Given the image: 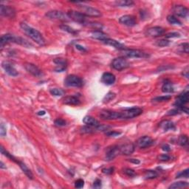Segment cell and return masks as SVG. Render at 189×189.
<instances>
[{
	"label": "cell",
	"instance_id": "6da1fadb",
	"mask_svg": "<svg viewBox=\"0 0 189 189\" xmlns=\"http://www.w3.org/2000/svg\"><path fill=\"white\" fill-rule=\"evenodd\" d=\"M20 28L21 30L24 32L25 35H27L28 37L32 39L34 42L38 44L39 46H44L46 44V41L44 39V36L41 34L38 30H36V29L33 28L32 27L29 26L26 24V23H21Z\"/></svg>",
	"mask_w": 189,
	"mask_h": 189
},
{
	"label": "cell",
	"instance_id": "7a4b0ae2",
	"mask_svg": "<svg viewBox=\"0 0 189 189\" xmlns=\"http://www.w3.org/2000/svg\"><path fill=\"white\" fill-rule=\"evenodd\" d=\"M67 15L68 16H69L70 19H71V20L75 21V22L79 23V24L84 25V26L89 27L91 21H89L88 19H87L88 17H87L85 15H83L82 13L72 10V11H70L69 12L67 13Z\"/></svg>",
	"mask_w": 189,
	"mask_h": 189
},
{
	"label": "cell",
	"instance_id": "3957f363",
	"mask_svg": "<svg viewBox=\"0 0 189 189\" xmlns=\"http://www.w3.org/2000/svg\"><path fill=\"white\" fill-rule=\"evenodd\" d=\"M143 113V110L139 107H132V108L125 109L120 112L121 120H128L136 118Z\"/></svg>",
	"mask_w": 189,
	"mask_h": 189
},
{
	"label": "cell",
	"instance_id": "277c9868",
	"mask_svg": "<svg viewBox=\"0 0 189 189\" xmlns=\"http://www.w3.org/2000/svg\"><path fill=\"white\" fill-rule=\"evenodd\" d=\"M84 83L81 78L75 75H67L65 80H64V85L67 87H82Z\"/></svg>",
	"mask_w": 189,
	"mask_h": 189
},
{
	"label": "cell",
	"instance_id": "5b68a950",
	"mask_svg": "<svg viewBox=\"0 0 189 189\" xmlns=\"http://www.w3.org/2000/svg\"><path fill=\"white\" fill-rule=\"evenodd\" d=\"M123 56L128 58H148L149 55L147 52H145L140 50L134 49H124L120 50Z\"/></svg>",
	"mask_w": 189,
	"mask_h": 189
},
{
	"label": "cell",
	"instance_id": "8992f818",
	"mask_svg": "<svg viewBox=\"0 0 189 189\" xmlns=\"http://www.w3.org/2000/svg\"><path fill=\"white\" fill-rule=\"evenodd\" d=\"M46 17L50 19H53V20H59L62 21H68L70 20L69 16L67 13H65L60 11H50L47 13H46Z\"/></svg>",
	"mask_w": 189,
	"mask_h": 189
},
{
	"label": "cell",
	"instance_id": "52a82bcc",
	"mask_svg": "<svg viewBox=\"0 0 189 189\" xmlns=\"http://www.w3.org/2000/svg\"><path fill=\"white\" fill-rule=\"evenodd\" d=\"M111 66L114 70H118V71H121L123 70L128 68L130 66V64L125 58L118 57L112 60Z\"/></svg>",
	"mask_w": 189,
	"mask_h": 189
},
{
	"label": "cell",
	"instance_id": "ba28073f",
	"mask_svg": "<svg viewBox=\"0 0 189 189\" xmlns=\"http://www.w3.org/2000/svg\"><path fill=\"white\" fill-rule=\"evenodd\" d=\"M79 8L81 9V13L85 15L87 17H100L102 16V13L99 10L95 7L88 6V5H79Z\"/></svg>",
	"mask_w": 189,
	"mask_h": 189
},
{
	"label": "cell",
	"instance_id": "9c48e42d",
	"mask_svg": "<svg viewBox=\"0 0 189 189\" xmlns=\"http://www.w3.org/2000/svg\"><path fill=\"white\" fill-rule=\"evenodd\" d=\"M101 118L106 120H121L120 112L112 110H103L99 115Z\"/></svg>",
	"mask_w": 189,
	"mask_h": 189
},
{
	"label": "cell",
	"instance_id": "30bf717a",
	"mask_svg": "<svg viewBox=\"0 0 189 189\" xmlns=\"http://www.w3.org/2000/svg\"><path fill=\"white\" fill-rule=\"evenodd\" d=\"M189 92L188 90V88H186V90L183 92L182 93H181L180 95H179V96L177 97L176 99V101L174 103V106L178 108L180 110L181 108H182L183 106L186 105L189 101Z\"/></svg>",
	"mask_w": 189,
	"mask_h": 189
},
{
	"label": "cell",
	"instance_id": "8fae6325",
	"mask_svg": "<svg viewBox=\"0 0 189 189\" xmlns=\"http://www.w3.org/2000/svg\"><path fill=\"white\" fill-rule=\"evenodd\" d=\"M120 154V147L118 146H112L106 149V153H105V159L107 161L113 160Z\"/></svg>",
	"mask_w": 189,
	"mask_h": 189
},
{
	"label": "cell",
	"instance_id": "7c38bea8",
	"mask_svg": "<svg viewBox=\"0 0 189 189\" xmlns=\"http://www.w3.org/2000/svg\"><path fill=\"white\" fill-rule=\"evenodd\" d=\"M155 141L152 138L149 136H143V137H140L137 141H136V146L140 149H146L153 145Z\"/></svg>",
	"mask_w": 189,
	"mask_h": 189
},
{
	"label": "cell",
	"instance_id": "4fadbf2b",
	"mask_svg": "<svg viewBox=\"0 0 189 189\" xmlns=\"http://www.w3.org/2000/svg\"><path fill=\"white\" fill-rule=\"evenodd\" d=\"M165 33V30L164 28H161V27H152L147 29L146 31L145 34L147 36L152 37V38H157V37L162 36Z\"/></svg>",
	"mask_w": 189,
	"mask_h": 189
},
{
	"label": "cell",
	"instance_id": "5bb4252c",
	"mask_svg": "<svg viewBox=\"0 0 189 189\" xmlns=\"http://www.w3.org/2000/svg\"><path fill=\"white\" fill-rule=\"evenodd\" d=\"M0 14L4 17L13 19L16 16V10L13 7L7 5H0Z\"/></svg>",
	"mask_w": 189,
	"mask_h": 189
},
{
	"label": "cell",
	"instance_id": "9a60e30c",
	"mask_svg": "<svg viewBox=\"0 0 189 189\" xmlns=\"http://www.w3.org/2000/svg\"><path fill=\"white\" fill-rule=\"evenodd\" d=\"M2 67L5 70V73H6L7 75H11V76L16 77L19 75L18 71L16 70V68L14 67V66L13 65V64H11L10 61H2Z\"/></svg>",
	"mask_w": 189,
	"mask_h": 189
},
{
	"label": "cell",
	"instance_id": "2e32d148",
	"mask_svg": "<svg viewBox=\"0 0 189 189\" xmlns=\"http://www.w3.org/2000/svg\"><path fill=\"white\" fill-rule=\"evenodd\" d=\"M119 22L127 27H134L137 25L136 18L132 15L123 16L119 19Z\"/></svg>",
	"mask_w": 189,
	"mask_h": 189
},
{
	"label": "cell",
	"instance_id": "e0dca14e",
	"mask_svg": "<svg viewBox=\"0 0 189 189\" xmlns=\"http://www.w3.org/2000/svg\"><path fill=\"white\" fill-rule=\"evenodd\" d=\"M25 68L29 73L35 77H42L43 75L42 71L37 66L34 64L27 63L25 64Z\"/></svg>",
	"mask_w": 189,
	"mask_h": 189
},
{
	"label": "cell",
	"instance_id": "ac0fdd59",
	"mask_svg": "<svg viewBox=\"0 0 189 189\" xmlns=\"http://www.w3.org/2000/svg\"><path fill=\"white\" fill-rule=\"evenodd\" d=\"M173 12L177 16L185 19L188 15V7H185L184 5H174L173 7Z\"/></svg>",
	"mask_w": 189,
	"mask_h": 189
},
{
	"label": "cell",
	"instance_id": "d6986e66",
	"mask_svg": "<svg viewBox=\"0 0 189 189\" xmlns=\"http://www.w3.org/2000/svg\"><path fill=\"white\" fill-rule=\"evenodd\" d=\"M120 147V152L121 155H131L132 154L134 153V150H135V146L132 143H128L123 144Z\"/></svg>",
	"mask_w": 189,
	"mask_h": 189
},
{
	"label": "cell",
	"instance_id": "ffe728a7",
	"mask_svg": "<svg viewBox=\"0 0 189 189\" xmlns=\"http://www.w3.org/2000/svg\"><path fill=\"white\" fill-rule=\"evenodd\" d=\"M116 81V78L114 74L111 73H104L101 76V82L105 85H112Z\"/></svg>",
	"mask_w": 189,
	"mask_h": 189
},
{
	"label": "cell",
	"instance_id": "44dd1931",
	"mask_svg": "<svg viewBox=\"0 0 189 189\" xmlns=\"http://www.w3.org/2000/svg\"><path fill=\"white\" fill-rule=\"evenodd\" d=\"M54 63L56 64V67L55 69L56 72H63L67 69V60L62 58H55L53 61Z\"/></svg>",
	"mask_w": 189,
	"mask_h": 189
},
{
	"label": "cell",
	"instance_id": "7402d4cb",
	"mask_svg": "<svg viewBox=\"0 0 189 189\" xmlns=\"http://www.w3.org/2000/svg\"><path fill=\"white\" fill-rule=\"evenodd\" d=\"M16 38V36L10 34L2 35L1 37V39H0V47H1V49H2L4 46L9 44V43H15Z\"/></svg>",
	"mask_w": 189,
	"mask_h": 189
},
{
	"label": "cell",
	"instance_id": "603a6c76",
	"mask_svg": "<svg viewBox=\"0 0 189 189\" xmlns=\"http://www.w3.org/2000/svg\"><path fill=\"white\" fill-rule=\"evenodd\" d=\"M63 104L70 106H79L81 104V101L76 96H67L64 97L62 100Z\"/></svg>",
	"mask_w": 189,
	"mask_h": 189
},
{
	"label": "cell",
	"instance_id": "cb8c5ba5",
	"mask_svg": "<svg viewBox=\"0 0 189 189\" xmlns=\"http://www.w3.org/2000/svg\"><path fill=\"white\" fill-rule=\"evenodd\" d=\"M102 43L106 44V45L112 46V47H113L116 48V49H118L119 50H122L125 49V46H124V44H121V43L119 42H118V41H116L115 39H112V38H106V39L103 41Z\"/></svg>",
	"mask_w": 189,
	"mask_h": 189
},
{
	"label": "cell",
	"instance_id": "d4e9b609",
	"mask_svg": "<svg viewBox=\"0 0 189 189\" xmlns=\"http://www.w3.org/2000/svg\"><path fill=\"white\" fill-rule=\"evenodd\" d=\"M83 123L85 125L95 128H98V126L101 125L100 122H99L98 120H96L95 118L89 115L85 116L84 118H83ZM97 131H98V129H97Z\"/></svg>",
	"mask_w": 189,
	"mask_h": 189
},
{
	"label": "cell",
	"instance_id": "484cf974",
	"mask_svg": "<svg viewBox=\"0 0 189 189\" xmlns=\"http://www.w3.org/2000/svg\"><path fill=\"white\" fill-rule=\"evenodd\" d=\"M162 129L164 132H168L169 130H175L176 129V126L171 120H163L159 125Z\"/></svg>",
	"mask_w": 189,
	"mask_h": 189
},
{
	"label": "cell",
	"instance_id": "4316f807",
	"mask_svg": "<svg viewBox=\"0 0 189 189\" xmlns=\"http://www.w3.org/2000/svg\"><path fill=\"white\" fill-rule=\"evenodd\" d=\"M91 37L92 38H95V39L101 41V42L103 41H104L106 38H108V35L105 34V33L103 32V31L96 30H92L91 32Z\"/></svg>",
	"mask_w": 189,
	"mask_h": 189
},
{
	"label": "cell",
	"instance_id": "83f0119b",
	"mask_svg": "<svg viewBox=\"0 0 189 189\" xmlns=\"http://www.w3.org/2000/svg\"><path fill=\"white\" fill-rule=\"evenodd\" d=\"M16 163L19 165V166L20 167V169L22 170L23 172L25 173V175H26V176L28 177L29 179H30V180H33V179H34V174H33L32 171H31L30 169L28 168V166H27V165H25L23 162H21L20 160H17Z\"/></svg>",
	"mask_w": 189,
	"mask_h": 189
},
{
	"label": "cell",
	"instance_id": "f1b7e54d",
	"mask_svg": "<svg viewBox=\"0 0 189 189\" xmlns=\"http://www.w3.org/2000/svg\"><path fill=\"white\" fill-rule=\"evenodd\" d=\"M134 2L132 0H120V1H116L115 5L117 7H132L134 5Z\"/></svg>",
	"mask_w": 189,
	"mask_h": 189
},
{
	"label": "cell",
	"instance_id": "f546056e",
	"mask_svg": "<svg viewBox=\"0 0 189 189\" xmlns=\"http://www.w3.org/2000/svg\"><path fill=\"white\" fill-rule=\"evenodd\" d=\"M174 91L172 83L170 81H165L162 86V92L164 93H171Z\"/></svg>",
	"mask_w": 189,
	"mask_h": 189
},
{
	"label": "cell",
	"instance_id": "4dcf8cb0",
	"mask_svg": "<svg viewBox=\"0 0 189 189\" xmlns=\"http://www.w3.org/2000/svg\"><path fill=\"white\" fill-rule=\"evenodd\" d=\"M188 186V182H183V181H179V182H176L172 183L170 186L169 187V189H177V188H186Z\"/></svg>",
	"mask_w": 189,
	"mask_h": 189
},
{
	"label": "cell",
	"instance_id": "1f68e13d",
	"mask_svg": "<svg viewBox=\"0 0 189 189\" xmlns=\"http://www.w3.org/2000/svg\"><path fill=\"white\" fill-rule=\"evenodd\" d=\"M158 177V173L154 170H147L144 173V177L146 180H153Z\"/></svg>",
	"mask_w": 189,
	"mask_h": 189
},
{
	"label": "cell",
	"instance_id": "d6a6232c",
	"mask_svg": "<svg viewBox=\"0 0 189 189\" xmlns=\"http://www.w3.org/2000/svg\"><path fill=\"white\" fill-rule=\"evenodd\" d=\"M167 21H168L171 25H182V22H181L176 16H174L173 15H169L168 16H167Z\"/></svg>",
	"mask_w": 189,
	"mask_h": 189
},
{
	"label": "cell",
	"instance_id": "836d02e7",
	"mask_svg": "<svg viewBox=\"0 0 189 189\" xmlns=\"http://www.w3.org/2000/svg\"><path fill=\"white\" fill-rule=\"evenodd\" d=\"M50 94L53 96H61V95H64L65 92L62 89H58V88H52L50 89Z\"/></svg>",
	"mask_w": 189,
	"mask_h": 189
},
{
	"label": "cell",
	"instance_id": "e575fe53",
	"mask_svg": "<svg viewBox=\"0 0 189 189\" xmlns=\"http://www.w3.org/2000/svg\"><path fill=\"white\" fill-rule=\"evenodd\" d=\"M178 144L181 146H186L188 143V138L186 135H180L178 138Z\"/></svg>",
	"mask_w": 189,
	"mask_h": 189
},
{
	"label": "cell",
	"instance_id": "d590c367",
	"mask_svg": "<svg viewBox=\"0 0 189 189\" xmlns=\"http://www.w3.org/2000/svg\"><path fill=\"white\" fill-rule=\"evenodd\" d=\"M60 28L62 30L64 31H66V32L69 33V34H71L73 35H75L78 34V31L75 30V29L72 28L71 27L68 26V25H62L60 26Z\"/></svg>",
	"mask_w": 189,
	"mask_h": 189
},
{
	"label": "cell",
	"instance_id": "8d00e7d4",
	"mask_svg": "<svg viewBox=\"0 0 189 189\" xmlns=\"http://www.w3.org/2000/svg\"><path fill=\"white\" fill-rule=\"evenodd\" d=\"M115 96H116L115 93L112 92H110L107 93V94L104 96V99H103V102H104V104L110 102L111 101H112L113 99L115 98Z\"/></svg>",
	"mask_w": 189,
	"mask_h": 189
},
{
	"label": "cell",
	"instance_id": "74e56055",
	"mask_svg": "<svg viewBox=\"0 0 189 189\" xmlns=\"http://www.w3.org/2000/svg\"><path fill=\"white\" fill-rule=\"evenodd\" d=\"M155 44L160 47H167L170 44V41L166 39V38H163V39H160L157 41Z\"/></svg>",
	"mask_w": 189,
	"mask_h": 189
},
{
	"label": "cell",
	"instance_id": "f35d334b",
	"mask_svg": "<svg viewBox=\"0 0 189 189\" xmlns=\"http://www.w3.org/2000/svg\"><path fill=\"white\" fill-rule=\"evenodd\" d=\"M171 99V95H163V96L156 97L152 101H155V102H165V101H168Z\"/></svg>",
	"mask_w": 189,
	"mask_h": 189
},
{
	"label": "cell",
	"instance_id": "ab89813d",
	"mask_svg": "<svg viewBox=\"0 0 189 189\" xmlns=\"http://www.w3.org/2000/svg\"><path fill=\"white\" fill-rule=\"evenodd\" d=\"M189 176V169H185V170H183L182 171H180L179 173H177L176 175V177L175 178L176 179H179V178H188Z\"/></svg>",
	"mask_w": 189,
	"mask_h": 189
},
{
	"label": "cell",
	"instance_id": "60d3db41",
	"mask_svg": "<svg viewBox=\"0 0 189 189\" xmlns=\"http://www.w3.org/2000/svg\"><path fill=\"white\" fill-rule=\"evenodd\" d=\"M179 51L181 52H184V53L188 54L189 52V44L188 43H183L181 44L178 47Z\"/></svg>",
	"mask_w": 189,
	"mask_h": 189
},
{
	"label": "cell",
	"instance_id": "b9f144b4",
	"mask_svg": "<svg viewBox=\"0 0 189 189\" xmlns=\"http://www.w3.org/2000/svg\"><path fill=\"white\" fill-rule=\"evenodd\" d=\"M124 173L126 175V176H128L129 177H134L136 175H137V174H136V172L134 171V170H133V169H129V168L124 169Z\"/></svg>",
	"mask_w": 189,
	"mask_h": 189
},
{
	"label": "cell",
	"instance_id": "7bdbcfd3",
	"mask_svg": "<svg viewBox=\"0 0 189 189\" xmlns=\"http://www.w3.org/2000/svg\"><path fill=\"white\" fill-rule=\"evenodd\" d=\"M67 122L65 120L62 119V118H58L55 120V125L58 127H62V126H66Z\"/></svg>",
	"mask_w": 189,
	"mask_h": 189
},
{
	"label": "cell",
	"instance_id": "ee69618b",
	"mask_svg": "<svg viewBox=\"0 0 189 189\" xmlns=\"http://www.w3.org/2000/svg\"><path fill=\"white\" fill-rule=\"evenodd\" d=\"M181 36L180 34L177 32H172V33H169V34H167L165 35V38H180Z\"/></svg>",
	"mask_w": 189,
	"mask_h": 189
},
{
	"label": "cell",
	"instance_id": "f6af8a7d",
	"mask_svg": "<svg viewBox=\"0 0 189 189\" xmlns=\"http://www.w3.org/2000/svg\"><path fill=\"white\" fill-rule=\"evenodd\" d=\"M158 160L162 162H166L170 160L171 157L169 155H167V154H163V155L158 156Z\"/></svg>",
	"mask_w": 189,
	"mask_h": 189
},
{
	"label": "cell",
	"instance_id": "bcb514c9",
	"mask_svg": "<svg viewBox=\"0 0 189 189\" xmlns=\"http://www.w3.org/2000/svg\"><path fill=\"white\" fill-rule=\"evenodd\" d=\"M121 134V132L116 131H107L106 132V135L108 137H118Z\"/></svg>",
	"mask_w": 189,
	"mask_h": 189
},
{
	"label": "cell",
	"instance_id": "7dc6e473",
	"mask_svg": "<svg viewBox=\"0 0 189 189\" xmlns=\"http://www.w3.org/2000/svg\"><path fill=\"white\" fill-rule=\"evenodd\" d=\"M84 186V181L82 179L77 180L75 182V188H82Z\"/></svg>",
	"mask_w": 189,
	"mask_h": 189
},
{
	"label": "cell",
	"instance_id": "c3c4849f",
	"mask_svg": "<svg viewBox=\"0 0 189 189\" xmlns=\"http://www.w3.org/2000/svg\"><path fill=\"white\" fill-rule=\"evenodd\" d=\"M7 134V131H6V127L4 126L3 124H1V126H0V135L2 137H5Z\"/></svg>",
	"mask_w": 189,
	"mask_h": 189
},
{
	"label": "cell",
	"instance_id": "681fc988",
	"mask_svg": "<svg viewBox=\"0 0 189 189\" xmlns=\"http://www.w3.org/2000/svg\"><path fill=\"white\" fill-rule=\"evenodd\" d=\"M180 112H181V111L179 110L178 108H176V109H174V110H171L169 111V112H168V113H167V115H178L180 114Z\"/></svg>",
	"mask_w": 189,
	"mask_h": 189
},
{
	"label": "cell",
	"instance_id": "f907efd6",
	"mask_svg": "<svg viewBox=\"0 0 189 189\" xmlns=\"http://www.w3.org/2000/svg\"><path fill=\"white\" fill-rule=\"evenodd\" d=\"M102 186V182L99 179H96L93 182V188H101Z\"/></svg>",
	"mask_w": 189,
	"mask_h": 189
},
{
	"label": "cell",
	"instance_id": "816d5d0a",
	"mask_svg": "<svg viewBox=\"0 0 189 189\" xmlns=\"http://www.w3.org/2000/svg\"><path fill=\"white\" fill-rule=\"evenodd\" d=\"M103 173L107 175H110L112 174L113 172H114V168H112V167H111V168H106V169H104L102 170Z\"/></svg>",
	"mask_w": 189,
	"mask_h": 189
},
{
	"label": "cell",
	"instance_id": "f5cc1de1",
	"mask_svg": "<svg viewBox=\"0 0 189 189\" xmlns=\"http://www.w3.org/2000/svg\"><path fill=\"white\" fill-rule=\"evenodd\" d=\"M162 150L163 151H165V152H169V151H171V146L169 145H168V144H164V145L162 146Z\"/></svg>",
	"mask_w": 189,
	"mask_h": 189
},
{
	"label": "cell",
	"instance_id": "db71d44e",
	"mask_svg": "<svg viewBox=\"0 0 189 189\" xmlns=\"http://www.w3.org/2000/svg\"><path fill=\"white\" fill-rule=\"evenodd\" d=\"M182 75L184 76L185 78H186L187 79H188V67H187L185 68L184 70H183V72L182 73Z\"/></svg>",
	"mask_w": 189,
	"mask_h": 189
},
{
	"label": "cell",
	"instance_id": "11a10c76",
	"mask_svg": "<svg viewBox=\"0 0 189 189\" xmlns=\"http://www.w3.org/2000/svg\"><path fill=\"white\" fill-rule=\"evenodd\" d=\"M75 47H76L77 50H80V51H82V52H87V50L85 49L83 47H82L81 45H80V44H76L75 45Z\"/></svg>",
	"mask_w": 189,
	"mask_h": 189
},
{
	"label": "cell",
	"instance_id": "9f6ffc18",
	"mask_svg": "<svg viewBox=\"0 0 189 189\" xmlns=\"http://www.w3.org/2000/svg\"><path fill=\"white\" fill-rule=\"evenodd\" d=\"M128 161H129L130 163H134V164H137V165L140 163V161L137 159H128Z\"/></svg>",
	"mask_w": 189,
	"mask_h": 189
},
{
	"label": "cell",
	"instance_id": "6f0895ef",
	"mask_svg": "<svg viewBox=\"0 0 189 189\" xmlns=\"http://www.w3.org/2000/svg\"><path fill=\"white\" fill-rule=\"evenodd\" d=\"M45 114H46V112H45V111H44V110L39 111V112H37V115H40V116L44 115H45Z\"/></svg>",
	"mask_w": 189,
	"mask_h": 189
},
{
	"label": "cell",
	"instance_id": "680465c9",
	"mask_svg": "<svg viewBox=\"0 0 189 189\" xmlns=\"http://www.w3.org/2000/svg\"><path fill=\"white\" fill-rule=\"evenodd\" d=\"M0 168H1L2 169H6V166H5V165H4L3 162H1V163H0Z\"/></svg>",
	"mask_w": 189,
	"mask_h": 189
}]
</instances>
